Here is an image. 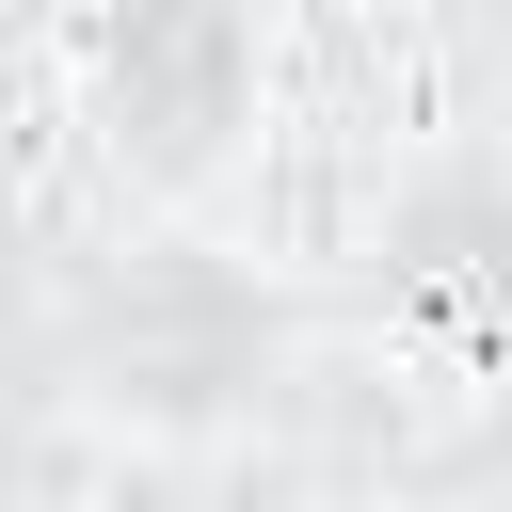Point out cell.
I'll return each instance as SVG.
<instances>
[{"instance_id":"cell-1","label":"cell","mask_w":512,"mask_h":512,"mask_svg":"<svg viewBox=\"0 0 512 512\" xmlns=\"http://www.w3.org/2000/svg\"><path fill=\"white\" fill-rule=\"evenodd\" d=\"M272 352H288V320L224 240H128L80 304V384L144 448H224L272 400Z\"/></svg>"},{"instance_id":"cell-2","label":"cell","mask_w":512,"mask_h":512,"mask_svg":"<svg viewBox=\"0 0 512 512\" xmlns=\"http://www.w3.org/2000/svg\"><path fill=\"white\" fill-rule=\"evenodd\" d=\"M368 304L432 336H512V128H448L368 192Z\"/></svg>"},{"instance_id":"cell-3","label":"cell","mask_w":512,"mask_h":512,"mask_svg":"<svg viewBox=\"0 0 512 512\" xmlns=\"http://www.w3.org/2000/svg\"><path fill=\"white\" fill-rule=\"evenodd\" d=\"M96 80L128 112L112 144H144V176H192L240 128V96H256V32H240V0H112Z\"/></svg>"},{"instance_id":"cell-4","label":"cell","mask_w":512,"mask_h":512,"mask_svg":"<svg viewBox=\"0 0 512 512\" xmlns=\"http://www.w3.org/2000/svg\"><path fill=\"white\" fill-rule=\"evenodd\" d=\"M448 48H464V80L512 112V0H448Z\"/></svg>"}]
</instances>
